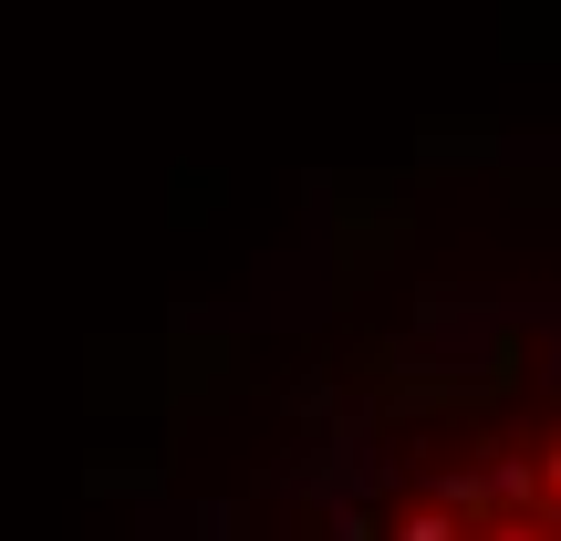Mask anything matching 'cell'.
Masks as SVG:
<instances>
[{
	"instance_id": "cell-2",
	"label": "cell",
	"mask_w": 561,
	"mask_h": 541,
	"mask_svg": "<svg viewBox=\"0 0 561 541\" xmlns=\"http://www.w3.org/2000/svg\"><path fill=\"white\" fill-rule=\"evenodd\" d=\"M479 541H541V521H500V531H479Z\"/></svg>"
},
{
	"instance_id": "cell-1",
	"label": "cell",
	"mask_w": 561,
	"mask_h": 541,
	"mask_svg": "<svg viewBox=\"0 0 561 541\" xmlns=\"http://www.w3.org/2000/svg\"><path fill=\"white\" fill-rule=\"evenodd\" d=\"M405 541H458V510L437 500V510H426V521H405Z\"/></svg>"
},
{
	"instance_id": "cell-3",
	"label": "cell",
	"mask_w": 561,
	"mask_h": 541,
	"mask_svg": "<svg viewBox=\"0 0 561 541\" xmlns=\"http://www.w3.org/2000/svg\"><path fill=\"white\" fill-rule=\"evenodd\" d=\"M541 489H551V510H561V448H551V459H541Z\"/></svg>"
}]
</instances>
